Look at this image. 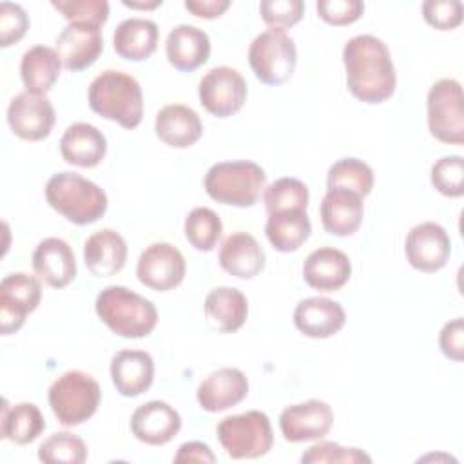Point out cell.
Listing matches in <instances>:
<instances>
[{"instance_id": "1f68e13d", "label": "cell", "mask_w": 464, "mask_h": 464, "mask_svg": "<svg viewBox=\"0 0 464 464\" xmlns=\"http://www.w3.org/2000/svg\"><path fill=\"white\" fill-rule=\"evenodd\" d=\"M312 232V223L306 210L292 208L268 214L265 234L277 252H295Z\"/></svg>"}, {"instance_id": "5bb4252c", "label": "cell", "mask_w": 464, "mask_h": 464, "mask_svg": "<svg viewBox=\"0 0 464 464\" xmlns=\"http://www.w3.org/2000/svg\"><path fill=\"white\" fill-rule=\"evenodd\" d=\"M404 254L415 270L431 274L446 266L451 254V239L442 225L424 221L408 232Z\"/></svg>"}, {"instance_id": "5b68a950", "label": "cell", "mask_w": 464, "mask_h": 464, "mask_svg": "<svg viewBox=\"0 0 464 464\" xmlns=\"http://www.w3.org/2000/svg\"><path fill=\"white\" fill-rule=\"evenodd\" d=\"M207 194L223 205L252 207L266 185L265 170L248 160L214 163L203 179Z\"/></svg>"}, {"instance_id": "9a60e30c", "label": "cell", "mask_w": 464, "mask_h": 464, "mask_svg": "<svg viewBox=\"0 0 464 464\" xmlns=\"http://www.w3.org/2000/svg\"><path fill=\"white\" fill-rule=\"evenodd\" d=\"M334 424V411L328 402L308 399L286 406L279 415V430L288 442H306L323 439Z\"/></svg>"}, {"instance_id": "836d02e7", "label": "cell", "mask_w": 464, "mask_h": 464, "mask_svg": "<svg viewBox=\"0 0 464 464\" xmlns=\"http://www.w3.org/2000/svg\"><path fill=\"white\" fill-rule=\"evenodd\" d=\"M326 185L328 188H346L364 198L373 188V170L362 160L343 158L328 169Z\"/></svg>"}, {"instance_id": "ac0fdd59", "label": "cell", "mask_w": 464, "mask_h": 464, "mask_svg": "<svg viewBox=\"0 0 464 464\" xmlns=\"http://www.w3.org/2000/svg\"><path fill=\"white\" fill-rule=\"evenodd\" d=\"M248 395V379L239 368H219L208 373L198 386L196 399L208 413L225 411Z\"/></svg>"}, {"instance_id": "ffe728a7", "label": "cell", "mask_w": 464, "mask_h": 464, "mask_svg": "<svg viewBox=\"0 0 464 464\" xmlns=\"http://www.w3.org/2000/svg\"><path fill=\"white\" fill-rule=\"evenodd\" d=\"M33 270L40 281L53 288H63L76 277V257L62 237L42 239L31 257Z\"/></svg>"}, {"instance_id": "2e32d148", "label": "cell", "mask_w": 464, "mask_h": 464, "mask_svg": "<svg viewBox=\"0 0 464 464\" xmlns=\"http://www.w3.org/2000/svg\"><path fill=\"white\" fill-rule=\"evenodd\" d=\"M103 51L100 25L71 22L56 36V53L67 71L78 72L91 67Z\"/></svg>"}, {"instance_id": "4316f807", "label": "cell", "mask_w": 464, "mask_h": 464, "mask_svg": "<svg viewBox=\"0 0 464 464\" xmlns=\"http://www.w3.org/2000/svg\"><path fill=\"white\" fill-rule=\"evenodd\" d=\"M156 136L169 147L187 149L203 134V123L194 109L183 103H170L158 111L154 121Z\"/></svg>"}, {"instance_id": "e0dca14e", "label": "cell", "mask_w": 464, "mask_h": 464, "mask_svg": "<svg viewBox=\"0 0 464 464\" xmlns=\"http://www.w3.org/2000/svg\"><path fill=\"white\" fill-rule=\"evenodd\" d=\"M181 430V415L165 401H149L130 415L132 435L149 446L170 442Z\"/></svg>"}, {"instance_id": "83f0119b", "label": "cell", "mask_w": 464, "mask_h": 464, "mask_svg": "<svg viewBox=\"0 0 464 464\" xmlns=\"http://www.w3.org/2000/svg\"><path fill=\"white\" fill-rule=\"evenodd\" d=\"M83 259L92 276L111 277L125 266L127 243L123 236L112 228L96 230L83 245Z\"/></svg>"}, {"instance_id": "8fae6325", "label": "cell", "mask_w": 464, "mask_h": 464, "mask_svg": "<svg viewBox=\"0 0 464 464\" xmlns=\"http://www.w3.org/2000/svg\"><path fill=\"white\" fill-rule=\"evenodd\" d=\"M42 299L40 279L25 272H14L0 283V330L2 335L18 332L27 314L34 312Z\"/></svg>"}, {"instance_id": "9c48e42d", "label": "cell", "mask_w": 464, "mask_h": 464, "mask_svg": "<svg viewBox=\"0 0 464 464\" xmlns=\"http://www.w3.org/2000/svg\"><path fill=\"white\" fill-rule=\"evenodd\" d=\"M430 134L448 145L464 143L462 87L453 78L435 82L426 96Z\"/></svg>"}, {"instance_id": "8d00e7d4", "label": "cell", "mask_w": 464, "mask_h": 464, "mask_svg": "<svg viewBox=\"0 0 464 464\" xmlns=\"http://www.w3.org/2000/svg\"><path fill=\"white\" fill-rule=\"evenodd\" d=\"M38 459L45 464H82L87 459V446L74 433L56 431L40 444Z\"/></svg>"}, {"instance_id": "d590c367", "label": "cell", "mask_w": 464, "mask_h": 464, "mask_svg": "<svg viewBox=\"0 0 464 464\" xmlns=\"http://www.w3.org/2000/svg\"><path fill=\"white\" fill-rule=\"evenodd\" d=\"M308 187L297 178H279L263 190V203L266 214L308 207Z\"/></svg>"}, {"instance_id": "7bdbcfd3", "label": "cell", "mask_w": 464, "mask_h": 464, "mask_svg": "<svg viewBox=\"0 0 464 464\" xmlns=\"http://www.w3.org/2000/svg\"><path fill=\"white\" fill-rule=\"evenodd\" d=\"M29 29V16L20 4H0V45L9 47L24 38Z\"/></svg>"}, {"instance_id": "ab89813d", "label": "cell", "mask_w": 464, "mask_h": 464, "mask_svg": "<svg viewBox=\"0 0 464 464\" xmlns=\"http://www.w3.org/2000/svg\"><path fill=\"white\" fill-rule=\"evenodd\" d=\"M301 462L303 464H314V462H348V464H355V462H372V457L368 453H364L359 448H344L337 442H317L314 446H310L303 455H301Z\"/></svg>"}, {"instance_id": "f6af8a7d", "label": "cell", "mask_w": 464, "mask_h": 464, "mask_svg": "<svg viewBox=\"0 0 464 464\" xmlns=\"http://www.w3.org/2000/svg\"><path fill=\"white\" fill-rule=\"evenodd\" d=\"M439 346L444 357L455 362L464 361V321L457 317L446 323L439 334Z\"/></svg>"}, {"instance_id": "b9f144b4", "label": "cell", "mask_w": 464, "mask_h": 464, "mask_svg": "<svg viewBox=\"0 0 464 464\" xmlns=\"http://www.w3.org/2000/svg\"><path fill=\"white\" fill-rule=\"evenodd\" d=\"M426 24L439 31H451L462 24L464 5L460 0H426L422 4Z\"/></svg>"}, {"instance_id": "bcb514c9", "label": "cell", "mask_w": 464, "mask_h": 464, "mask_svg": "<svg viewBox=\"0 0 464 464\" xmlns=\"http://www.w3.org/2000/svg\"><path fill=\"white\" fill-rule=\"evenodd\" d=\"M174 462H216V455L207 444L192 440L178 448V453L174 455Z\"/></svg>"}, {"instance_id": "cb8c5ba5", "label": "cell", "mask_w": 464, "mask_h": 464, "mask_svg": "<svg viewBox=\"0 0 464 464\" xmlns=\"http://www.w3.org/2000/svg\"><path fill=\"white\" fill-rule=\"evenodd\" d=\"M111 379L123 397H138L154 381V361L143 350H120L111 359Z\"/></svg>"}, {"instance_id": "4fadbf2b", "label": "cell", "mask_w": 464, "mask_h": 464, "mask_svg": "<svg viewBox=\"0 0 464 464\" xmlns=\"http://www.w3.org/2000/svg\"><path fill=\"white\" fill-rule=\"evenodd\" d=\"M56 114L45 94L20 92L11 98L7 107V123L11 130L25 141H40L53 130Z\"/></svg>"}, {"instance_id": "7402d4cb", "label": "cell", "mask_w": 464, "mask_h": 464, "mask_svg": "<svg viewBox=\"0 0 464 464\" xmlns=\"http://www.w3.org/2000/svg\"><path fill=\"white\" fill-rule=\"evenodd\" d=\"M321 223L332 236H352L359 230L364 216L362 196L346 188H328L321 201Z\"/></svg>"}, {"instance_id": "277c9868", "label": "cell", "mask_w": 464, "mask_h": 464, "mask_svg": "<svg viewBox=\"0 0 464 464\" xmlns=\"http://www.w3.org/2000/svg\"><path fill=\"white\" fill-rule=\"evenodd\" d=\"M45 199L58 214L74 225L98 221L109 205L105 190L78 172L53 174L45 185Z\"/></svg>"}, {"instance_id": "8992f818", "label": "cell", "mask_w": 464, "mask_h": 464, "mask_svg": "<svg viewBox=\"0 0 464 464\" xmlns=\"http://www.w3.org/2000/svg\"><path fill=\"white\" fill-rule=\"evenodd\" d=\"M47 399L58 422L65 428H72L96 413L102 390L92 375L82 370H69L53 381Z\"/></svg>"}, {"instance_id": "d6986e66", "label": "cell", "mask_w": 464, "mask_h": 464, "mask_svg": "<svg viewBox=\"0 0 464 464\" xmlns=\"http://www.w3.org/2000/svg\"><path fill=\"white\" fill-rule=\"evenodd\" d=\"M352 276L350 257L334 246H321L310 252L303 263V277L308 286L319 292L341 290Z\"/></svg>"}, {"instance_id": "74e56055", "label": "cell", "mask_w": 464, "mask_h": 464, "mask_svg": "<svg viewBox=\"0 0 464 464\" xmlns=\"http://www.w3.org/2000/svg\"><path fill=\"white\" fill-rule=\"evenodd\" d=\"M431 185L437 192L448 198H460L464 194V160L451 154L442 156L431 165Z\"/></svg>"}, {"instance_id": "e575fe53", "label": "cell", "mask_w": 464, "mask_h": 464, "mask_svg": "<svg viewBox=\"0 0 464 464\" xmlns=\"http://www.w3.org/2000/svg\"><path fill=\"white\" fill-rule=\"evenodd\" d=\"M185 237L199 252H210L223 232L219 216L208 207H196L185 218Z\"/></svg>"}, {"instance_id": "d4e9b609", "label": "cell", "mask_w": 464, "mask_h": 464, "mask_svg": "<svg viewBox=\"0 0 464 464\" xmlns=\"http://www.w3.org/2000/svg\"><path fill=\"white\" fill-rule=\"evenodd\" d=\"M107 152V140L103 132L85 121L69 125L60 138L62 158L76 167L91 169L102 163Z\"/></svg>"}, {"instance_id": "484cf974", "label": "cell", "mask_w": 464, "mask_h": 464, "mask_svg": "<svg viewBox=\"0 0 464 464\" xmlns=\"http://www.w3.org/2000/svg\"><path fill=\"white\" fill-rule=\"evenodd\" d=\"M218 259L221 268L237 279H252L265 268V250L252 234L241 230L223 239Z\"/></svg>"}, {"instance_id": "44dd1931", "label": "cell", "mask_w": 464, "mask_h": 464, "mask_svg": "<svg viewBox=\"0 0 464 464\" xmlns=\"http://www.w3.org/2000/svg\"><path fill=\"white\" fill-rule=\"evenodd\" d=\"M346 323L344 308L328 297L314 295L297 303L294 310L295 328L312 339L335 335Z\"/></svg>"}, {"instance_id": "7a4b0ae2", "label": "cell", "mask_w": 464, "mask_h": 464, "mask_svg": "<svg viewBox=\"0 0 464 464\" xmlns=\"http://www.w3.org/2000/svg\"><path fill=\"white\" fill-rule=\"evenodd\" d=\"M89 107L123 129H136L143 118V92L138 80L123 71L107 69L89 85Z\"/></svg>"}, {"instance_id": "60d3db41", "label": "cell", "mask_w": 464, "mask_h": 464, "mask_svg": "<svg viewBox=\"0 0 464 464\" xmlns=\"http://www.w3.org/2000/svg\"><path fill=\"white\" fill-rule=\"evenodd\" d=\"M259 13L270 29L285 31L303 18L304 4L301 0H263Z\"/></svg>"}, {"instance_id": "f1b7e54d", "label": "cell", "mask_w": 464, "mask_h": 464, "mask_svg": "<svg viewBox=\"0 0 464 464\" xmlns=\"http://www.w3.org/2000/svg\"><path fill=\"white\" fill-rule=\"evenodd\" d=\"M203 308L208 324L221 334L237 332L248 315V301L245 294L232 286L212 288L205 297Z\"/></svg>"}, {"instance_id": "f35d334b", "label": "cell", "mask_w": 464, "mask_h": 464, "mask_svg": "<svg viewBox=\"0 0 464 464\" xmlns=\"http://www.w3.org/2000/svg\"><path fill=\"white\" fill-rule=\"evenodd\" d=\"M51 5L60 11L69 24L87 22L102 27L109 18L107 0H51Z\"/></svg>"}, {"instance_id": "7dc6e473", "label": "cell", "mask_w": 464, "mask_h": 464, "mask_svg": "<svg viewBox=\"0 0 464 464\" xmlns=\"http://www.w3.org/2000/svg\"><path fill=\"white\" fill-rule=\"evenodd\" d=\"M230 7L228 0H185V9L199 18H218Z\"/></svg>"}, {"instance_id": "7c38bea8", "label": "cell", "mask_w": 464, "mask_h": 464, "mask_svg": "<svg viewBox=\"0 0 464 464\" xmlns=\"http://www.w3.org/2000/svg\"><path fill=\"white\" fill-rule=\"evenodd\" d=\"M187 263L183 254L170 243H152L138 257L136 276L141 285L156 292H167L181 285Z\"/></svg>"}, {"instance_id": "3957f363", "label": "cell", "mask_w": 464, "mask_h": 464, "mask_svg": "<svg viewBox=\"0 0 464 464\" xmlns=\"http://www.w3.org/2000/svg\"><path fill=\"white\" fill-rule=\"evenodd\" d=\"M94 310L112 334L125 339L147 337L158 324L154 303L120 285L102 288L96 295Z\"/></svg>"}, {"instance_id": "4dcf8cb0", "label": "cell", "mask_w": 464, "mask_h": 464, "mask_svg": "<svg viewBox=\"0 0 464 464\" xmlns=\"http://www.w3.org/2000/svg\"><path fill=\"white\" fill-rule=\"evenodd\" d=\"M62 60L56 49L47 45H33L22 54L20 78L27 92L45 94L60 78Z\"/></svg>"}, {"instance_id": "f546056e", "label": "cell", "mask_w": 464, "mask_h": 464, "mask_svg": "<svg viewBox=\"0 0 464 464\" xmlns=\"http://www.w3.org/2000/svg\"><path fill=\"white\" fill-rule=\"evenodd\" d=\"M158 38L160 29L156 22L132 16L116 25L112 34V47L118 56L130 62H141L152 56L158 47Z\"/></svg>"}, {"instance_id": "ee69618b", "label": "cell", "mask_w": 464, "mask_h": 464, "mask_svg": "<svg viewBox=\"0 0 464 464\" xmlns=\"http://www.w3.org/2000/svg\"><path fill=\"white\" fill-rule=\"evenodd\" d=\"M317 14L330 25H348L359 20L364 13L361 0H319L315 4Z\"/></svg>"}, {"instance_id": "6da1fadb", "label": "cell", "mask_w": 464, "mask_h": 464, "mask_svg": "<svg viewBox=\"0 0 464 464\" xmlns=\"http://www.w3.org/2000/svg\"><path fill=\"white\" fill-rule=\"evenodd\" d=\"M343 63L350 92L364 103H382L397 85L388 45L373 34H357L343 47Z\"/></svg>"}, {"instance_id": "ba28073f", "label": "cell", "mask_w": 464, "mask_h": 464, "mask_svg": "<svg viewBox=\"0 0 464 464\" xmlns=\"http://www.w3.org/2000/svg\"><path fill=\"white\" fill-rule=\"evenodd\" d=\"M248 63L256 78L265 85H281L295 71L297 49L294 40L281 29H266L248 47Z\"/></svg>"}, {"instance_id": "30bf717a", "label": "cell", "mask_w": 464, "mask_h": 464, "mask_svg": "<svg viewBox=\"0 0 464 464\" xmlns=\"http://www.w3.org/2000/svg\"><path fill=\"white\" fill-rule=\"evenodd\" d=\"M246 94L248 89L243 74L228 65L207 71L198 87L199 103L216 118H228L241 111Z\"/></svg>"}, {"instance_id": "603a6c76", "label": "cell", "mask_w": 464, "mask_h": 464, "mask_svg": "<svg viewBox=\"0 0 464 464\" xmlns=\"http://www.w3.org/2000/svg\"><path fill=\"white\" fill-rule=\"evenodd\" d=\"M165 54L174 69L192 72L207 63L210 56V38L196 25L179 24L167 34Z\"/></svg>"}, {"instance_id": "52a82bcc", "label": "cell", "mask_w": 464, "mask_h": 464, "mask_svg": "<svg viewBox=\"0 0 464 464\" xmlns=\"http://www.w3.org/2000/svg\"><path fill=\"white\" fill-rule=\"evenodd\" d=\"M216 433L225 453L236 460L259 459L266 455L274 444L270 419L257 410L225 417L219 420Z\"/></svg>"}, {"instance_id": "d6a6232c", "label": "cell", "mask_w": 464, "mask_h": 464, "mask_svg": "<svg viewBox=\"0 0 464 464\" xmlns=\"http://www.w3.org/2000/svg\"><path fill=\"white\" fill-rule=\"evenodd\" d=\"M45 430V419L33 402H18L9 406L4 399L0 415V437L14 444H29Z\"/></svg>"}, {"instance_id": "c3c4849f", "label": "cell", "mask_w": 464, "mask_h": 464, "mask_svg": "<svg viewBox=\"0 0 464 464\" xmlns=\"http://www.w3.org/2000/svg\"><path fill=\"white\" fill-rule=\"evenodd\" d=\"M121 4L127 5V7H132V9H154V7L161 5V0H152V2H129V0H123Z\"/></svg>"}]
</instances>
